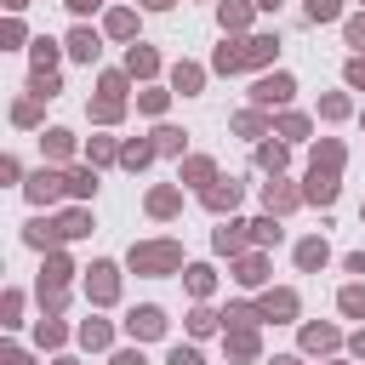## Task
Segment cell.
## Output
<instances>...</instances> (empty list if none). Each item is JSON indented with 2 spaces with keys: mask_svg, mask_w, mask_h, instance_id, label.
Instances as JSON below:
<instances>
[{
  "mask_svg": "<svg viewBox=\"0 0 365 365\" xmlns=\"http://www.w3.org/2000/svg\"><path fill=\"white\" fill-rule=\"evenodd\" d=\"M348 274H365V251H359V257H348Z\"/></svg>",
  "mask_w": 365,
  "mask_h": 365,
  "instance_id": "cell-46",
  "label": "cell"
},
{
  "mask_svg": "<svg viewBox=\"0 0 365 365\" xmlns=\"http://www.w3.org/2000/svg\"><path fill=\"white\" fill-rule=\"evenodd\" d=\"M257 6H268V11H274V6H279V0H257Z\"/></svg>",
  "mask_w": 365,
  "mask_h": 365,
  "instance_id": "cell-51",
  "label": "cell"
},
{
  "mask_svg": "<svg viewBox=\"0 0 365 365\" xmlns=\"http://www.w3.org/2000/svg\"><path fill=\"white\" fill-rule=\"evenodd\" d=\"M0 365H29V359H23L17 348H6V354H0Z\"/></svg>",
  "mask_w": 365,
  "mask_h": 365,
  "instance_id": "cell-44",
  "label": "cell"
},
{
  "mask_svg": "<svg viewBox=\"0 0 365 365\" xmlns=\"http://www.w3.org/2000/svg\"><path fill=\"white\" fill-rule=\"evenodd\" d=\"M302 200H319V205H325V200H336V182L314 171V177H308V188H302Z\"/></svg>",
  "mask_w": 365,
  "mask_h": 365,
  "instance_id": "cell-11",
  "label": "cell"
},
{
  "mask_svg": "<svg viewBox=\"0 0 365 365\" xmlns=\"http://www.w3.org/2000/svg\"><path fill=\"white\" fill-rule=\"evenodd\" d=\"M51 63H57V46L51 40H34V74H51Z\"/></svg>",
  "mask_w": 365,
  "mask_h": 365,
  "instance_id": "cell-21",
  "label": "cell"
},
{
  "mask_svg": "<svg viewBox=\"0 0 365 365\" xmlns=\"http://www.w3.org/2000/svg\"><path fill=\"white\" fill-rule=\"evenodd\" d=\"M188 331H194V336L217 331V314H211V308H194V314H188Z\"/></svg>",
  "mask_w": 365,
  "mask_h": 365,
  "instance_id": "cell-28",
  "label": "cell"
},
{
  "mask_svg": "<svg viewBox=\"0 0 365 365\" xmlns=\"http://www.w3.org/2000/svg\"><path fill=\"white\" fill-rule=\"evenodd\" d=\"M143 6H154V11H165V6H171V0H143Z\"/></svg>",
  "mask_w": 365,
  "mask_h": 365,
  "instance_id": "cell-48",
  "label": "cell"
},
{
  "mask_svg": "<svg viewBox=\"0 0 365 365\" xmlns=\"http://www.w3.org/2000/svg\"><path fill=\"white\" fill-rule=\"evenodd\" d=\"M86 291H91V302H114V291H120L114 262H91V268H86Z\"/></svg>",
  "mask_w": 365,
  "mask_h": 365,
  "instance_id": "cell-3",
  "label": "cell"
},
{
  "mask_svg": "<svg viewBox=\"0 0 365 365\" xmlns=\"http://www.w3.org/2000/svg\"><path fill=\"white\" fill-rule=\"evenodd\" d=\"M188 291L205 297V291H211V268H188Z\"/></svg>",
  "mask_w": 365,
  "mask_h": 365,
  "instance_id": "cell-34",
  "label": "cell"
},
{
  "mask_svg": "<svg viewBox=\"0 0 365 365\" xmlns=\"http://www.w3.org/2000/svg\"><path fill=\"white\" fill-rule=\"evenodd\" d=\"M40 143H46V154H51V160H68V148H74V137H68V131H46Z\"/></svg>",
  "mask_w": 365,
  "mask_h": 365,
  "instance_id": "cell-15",
  "label": "cell"
},
{
  "mask_svg": "<svg viewBox=\"0 0 365 365\" xmlns=\"http://www.w3.org/2000/svg\"><path fill=\"white\" fill-rule=\"evenodd\" d=\"M125 331H131V336H160V331H165V314H160V308H131Z\"/></svg>",
  "mask_w": 365,
  "mask_h": 365,
  "instance_id": "cell-5",
  "label": "cell"
},
{
  "mask_svg": "<svg viewBox=\"0 0 365 365\" xmlns=\"http://www.w3.org/2000/svg\"><path fill=\"white\" fill-rule=\"evenodd\" d=\"M297 262H302V268H319V262H325V240H302V245H297Z\"/></svg>",
  "mask_w": 365,
  "mask_h": 365,
  "instance_id": "cell-18",
  "label": "cell"
},
{
  "mask_svg": "<svg viewBox=\"0 0 365 365\" xmlns=\"http://www.w3.org/2000/svg\"><path fill=\"white\" fill-rule=\"evenodd\" d=\"M6 6H11V11H17V6H29V0H6Z\"/></svg>",
  "mask_w": 365,
  "mask_h": 365,
  "instance_id": "cell-52",
  "label": "cell"
},
{
  "mask_svg": "<svg viewBox=\"0 0 365 365\" xmlns=\"http://www.w3.org/2000/svg\"><path fill=\"white\" fill-rule=\"evenodd\" d=\"M274 365H302V359H291V354H279V359H274Z\"/></svg>",
  "mask_w": 365,
  "mask_h": 365,
  "instance_id": "cell-49",
  "label": "cell"
},
{
  "mask_svg": "<svg viewBox=\"0 0 365 365\" xmlns=\"http://www.w3.org/2000/svg\"><path fill=\"white\" fill-rule=\"evenodd\" d=\"M68 6H74V11H86V6H97V0H68Z\"/></svg>",
  "mask_w": 365,
  "mask_h": 365,
  "instance_id": "cell-50",
  "label": "cell"
},
{
  "mask_svg": "<svg viewBox=\"0 0 365 365\" xmlns=\"http://www.w3.org/2000/svg\"><path fill=\"white\" fill-rule=\"evenodd\" d=\"M40 342H63V325L57 319H40Z\"/></svg>",
  "mask_w": 365,
  "mask_h": 365,
  "instance_id": "cell-40",
  "label": "cell"
},
{
  "mask_svg": "<svg viewBox=\"0 0 365 365\" xmlns=\"http://www.w3.org/2000/svg\"><path fill=\"white\" fill-rule=\"evenodd\" d=\"M348 86H365V57H354V63H348Z\"/></svg>",
  "mask_w": 365,
  "mask_h": 365,
  "instance_id": "cell-42",
  "label": "cell"
},
{
  "mask_svg": "<svg viewBox=\"0 0 365 365\" xmlns=\"http://www.w3.org/2000/svg\"><path fill=\"white\" fill-rule=\"evenodd\" d=\"M257 160H262L268 171H279V165H285V148H274V143H268V148H257Z\"/></svg>",
  "mask_w": 365,
  "mask_h": 365,
  "instance_id": "cell-36",
  "label": "cell"
},
{
  "mask_svg": "<svg viewBox=\"0 0 365 365\" xmlns=\"http://www.w3.org/2000/svg\"><path fill=\"white\" fill-rule=\"evenodd\" d=\"M251 228H257V240H262V245H268V240H279V228H274V217H262V222H251Z\"/></svg>",
  "mask_w": 365,
  "mask_h": 365,
  "instance_id": "cell-39",
  "label": "cell"
},
{
  "mask_svg": "<svg viewBox=\"0 0 365 365\" xmlns=\"http://www.w3.org/2000/svg\"><path fill=\"white\" fill-rule=\"evenodd\" d=\"M91 114H97V120H120V97H108V91H103V97H97V108H91Z\"/></svg>",
  "mask_w": 365,
  "mask_h": 365,
  "instance_id": "cell-33",
  "label": "cell"
},
{
  "mask_svg": "<svg viewBox=\"0 0 365 365\" xmlns=\"http://www.w3.org/2000/svg\"><path fill=\"white\" fill-rule=\"evenodd\" d=\"M148 154H154V143H125V148H120V160H125L131 171H137V165H148Z\"/></svg>",
  "mask_w": 365,
  "mask_h": 365,
  "instance_id": "cell-22",
  "label": "cell"
},
{
  "mask_svg": "<svg viewBox=\"0 0 365 365\" xmlns=\"http://www.w3.org/2000/svg\"><path fill=\"white\" fill-rule=\"evenodd\" d=\"M342 314L365 319V291H359V285H348V291H342Z\"/></svg>",
  "mask_w": 365,
  "mask_h": 365,
  "instance_id": "cell-29",
  "label": "cell"
},
{
  "mask_svg": "<svg viewBox=\"0 0 365 365\" xmlns=\"http://www.w3.org/2000/svg\"><path fill=\"white\" fill-rule=\"evenodd\" d=\"M171 365H200V354L194 348H171Z\"/></svg>",
  "mask_w": 365,
  "mask_h": 365,
  "instance_id": "cell-43",
  "label": "cell"
},
{
  "mask_svg": "<svg viewBox=\"0 0 365 365\" xmlns=\"http://www.w3.org/2000/svg\"><path fill=\"white\" fill-rule=\"evenodd\" d=\"M262 274H268V268H262V257H245L234 279H240V285H262Z\"/></svg>",
  "mask_w": 365,
  "mask_h": 365,
  "instance_id": "cell-25",
  "label": "cell"
},
{
  "mask_svg": "<svg viewBox=\"0 0 365 365\" xmlns=\"http://www.w3.org/2000/svg\"><path fill=\"white\" fill-rule=\"evenodd\" d=\"M80 342H86V348H108V325H103V319H86V325H80Z\"/></svg>",
  "mask_w": 365,
  "mask_h": 365,
  "instance_id": "cell-19",
  "label": "cell"
},
{
  "mask_svg": "<svg viewBox=\"0 0 365 365\" xmlns=\"http://www.w3.org/2000/svg\"><path fill=\"white\" fill-rule=\"evenodd\" d=\"M160 68V57L148 51V46H131V57H125V74H154Z\"/></svg>",
  "mask_w": 365,
  "mask_h": 365,
  "instance_id": "cell-10",
  "label": "cell"
},
{
  "mask_svg": "<svg viewBox=\"0 0 365 365\" xmlns=\"http://www.w3.org/2000/svg\"><path fill=\"white\" fill-rule=\"evenodd\" d=\"M200 80H205V74H200L194 63H177V74H171V86H177V91H200Z\"/></svg>",
  "mask_w": 365,
  "mask_h": 365,
  "instance_id": "cell-14",
  "label": "cell"
},
{
  "mask_svg": "<svg viewBox=\"0 0 365 365\" xmlns=\"http://www.w3.org/2000/svg\"><path fill=\"white\" fill-rule=\"evenodd\" d=\"M68 194H80V200L97 194V177H91V171H68Z\"/></svg>",
  "mask_w": 365,
  "mask_h": 365,
  "instance_id": "cell-27",
  "label": "cell"
},
{
  "mask_svg": "<svg viewBox=\"0 0 365 365\" xmlns=\"http://www.w3.org/2000/svg\"><path fill=\"white\" fill-rule=\"evenodd\" d=\"M131 29H137V17H131V11H108V34H120V40H125Z\"/></svg>",
  "mask_w": 365,
  "mask_h": 365,
  "instance_id": "cell-30",
  "label": "cell"
},
{
  "mask_svg": "<svg viewBox=\"0 0 365 365\" xmlns=\"http://www.w3.org/2000/svg\"><path fill=\"white\" fill-rule=\"evenodd\" d=\"M348 46H365V17H354V23H348Z\"/></svg>",
  "mask_w": 365,
  "mask_h": 365,
  "instance_id": "cell-41",
  "label": "cell"
},
{
  "mask_svg": "<svg viewBox=\"0 0 365 365\" xmlns=\"http://www.w3.org/2000/svg\"><path fill=\"white\" fill-rule=\"evenodd\" d=\"M354 354H359V359H365V331H359V336H354Z\"/></svg>",
  "mask_w": 365,
  "mask_h": 365,
  "instance_id": "cell-47",
  "label": "cell"
},
{
  "mask_svg": "<svg viewBox=\"0 0 365 365\" xmlns=\"http://www.w3.org/2000/svg\"><path fill=\"white\" fill-rule=\"evenodd\" d=\"M257 314H268V319H291V314H297V297H291V291H274V297H262Z\"/></svg>",
  "mask_w": 365,
  "mask_h": 365,
  "instance_id": "cell-9",
  "label": "cell"
},
{
  "mask_svg": "<svg viewBox=\"0 0 365 365\" xmlns=\"http://www.w3.org/2000/svg\"><path fill=\"white\" fill-rule=\"evenodd\" d=\"M57 228H63V240H80V234H91V217H86V211H68Z\"/></svg>",
  "mask_w": 365,
  "mask_h": 365,
  "instance_id": "cell-17",
  "label": "cell"
},
{
  "mask_svg": "<svg viewBox=\"0 0 365 365\" xmlns=\"http://www.w3.org/2000/svg\"><path fill=\"white\" fill-rule=\"evenodd\" d=\"M262 200H268V211H291V205H297V194H291L285 182H268V194H262Z\"/></svg>",
  "mask_w": 365,
  "mask_h": 365,
  "instance_id": "cell-16",
  "label": "cell"
},
{
  "mask_svg": "<svg viewBox=\"0 0 365 365\" xmlns=\"http://www.w3.org/2000/svg\"><path fill=\"white\" fill-rule=\"evenodd\" d=\"M154 148H160V154H177V148H182V131L160 125V131H154Z\"/></svg>",
  "mask_w": 365,
  "mask_h": 365,
  "instance_id": "cell-26",
  "label": "cell"
},
{
  "mask_svg": "<svg viewBox=\"0 0 365 365\" xmlns=\"http://www.w3.org/2000/svg\"><path fill=\"white\" fill-rule=\"evenodd\" d=\"M63 188H68V177H57V171H34V177H29V200H34V205L57 200Z\"/></svg>",
  "mask_w": 365,
  "mask_h": 365,
  "instance_id": "cell-4",
  "label": "cell"
},
{
  "mask_svg": "<svg viewBox=\"0 0 365 365\" xmlns=\"http://www.w3.org/2000/svg\"><path fill=\"white\" fill-rule=\"evenodd\" d=\"M274 51V40H245V46H222L217 51V68L222 74H234V68H245V63H262Z\"/></svg>",
  "mask_w": 365,
  "mask_h": 365,
  "instance_id": "cell-2",
  "label": "cell"
},
{
  "mask_svg": "<svg viewBox=\"0 0 365 365\" xmlns=\"http://www.w3.org/2000/svg\"><path fill=\"white\" fill-rule=\"evenodd\" d=\"M245 17H251V11H245V6H240V0H228V6H222V29H240V23H245Z\"/></svg>",
  "mask_w": 365,
  "mask_h": 365,
  "instance_id": "cell-32",
  "label": "cell"
},
{
  "mask_svg": "<svg viewBox=\"0 0 365 365\" xmlns=\"http://www.w3.org/2000/svg\"><path fill=\"white\" fill-rule=\"evenodd\" d=\"M228 354H234V359H251V354H257V336H251V325H240V331H234Z\"/></svg>",
  "mask_w": 365,
  "mask_h": 365,
  "instance_id": "cell-20",
  "label": "cell"
},
{
  "mask_svg": "<svg viewBox=\"0 0 365 365\" xmlns=\"http://www.w3.org/2000/svg\"><path fill=\"white\" fill-rule=\"evenodd\" d=\"M182 177H188V182H205V177H211V160H188V171H182Z\"/></svg>",
  "mask_w": 365,
  "mask_h": 365,
  "instance_id": "cell-38",
  "label": "cell"
},
{
  "mask_svg": "<svg viewBox=\"0 0 365 365\" xmlns=\"http://www.w3.org/2000/svg\"><path fill=\"white\" fill-rule=\"evenodd\" d=\"M251 97H257V103H285V97H291V74H268Z\"/></svg>",
  "mask_w": 365,
  "mask_h": 365,
  "instance_id": "cell-6",
  "label": "cell"
},
{
  "mask_svg": "<svg viewBox=\"0 0 365 365\" xmlns=\"http://www.w3.org/2000/svg\"><path fill=\"white\" fill-rule=\"evenodd\" d=\"M131 268H137V274H171V268H182V251H177L171 240H154V245H131Z\"/></svg>",
  "mask_w": 365,
  "mask_h": 365,
  "instance_id": "cell-1",
  "label": "cell"
},
{
  "mask_svg": "<svg viewBox=\"0 0 365 365\" xmlns=\"http://www.w3.org/2000/svg\"><path fill=\"white\" fill-rule=\"evenodd\" d=\"M57 365H74V359H57Z\"/></svg>",
  "mask_w": 365,
  "mask_h": 365,
  "instance_id": "cell-53",
  "label": "cell"
},
{
  "mask_svg": "<svg viewBox=\"0 0 365 365\" xmlns=\"http://www.w3.org/2000/svg\"><path fill=\"white\" fill-rule=\"evenodd\" d=\"M148 211H154V217H171V211H177V194H171V188H154V194H148Z\"/></svg>",
  "mask_w": 365,
  "mask_h": 365,
  "instance_id": "cell-23",
  "label": "cell"
},
{
  "mask_svg": "<svg viewBox=\"0 0 365 365\" xmlns=\"http://www.w3.org/2000/svg\"><path fill=\"white\" fill-rule=\"evenodd\" d=\"M245 222H228V228H217V251H240L245 245V234H240Z\"/></svg>",
  "mask_w": 365,
  "mask_h": 365,
  "instance_id": "cell-24",
  "label": "cell"
},
{
  "mask_svg": "<svg viewBox=\"0 0 365 365\" xmlns=\"http://www.w3.org/2000/svg\"><path fill=\"white\" fill-rule=\"evenodd\" d=\"M302 348H314V354H319V348H336V331H331V325H308V331H302Z\"/></svg>",
  "mask_w": 365,
  "mask_h": 365,
  "instance_id": "cell-13",
  "label": "cell"
},
{
  "mask_svg": "<svg viewBox=\"0 0 365 365\" xmlns=\"http://www.w3.org/2000/svg\"><path fill=\"white\" fill-rule=\"evenodd\" d=\"M57 240H63V228H57V222H29V245H40V251H46V245H57Z\"/></svg>",
  "mask_w": 365,
  "mask_h": 365,
  "instance_id": "cell-12",
  "label": "cell"
},
{
  "mask_svg": "<svg viewBox=\"0 0 365 365\" xmlns=\"http://www.w3.org/2000/svg\"><path fill=\"white\" fill-rule=\"evenodd\" d=\"M114 365H143V354H131V348H125V354H114Z\"/></svg>",
  "mask_w": 365,
  "mask_h": 365,
  "instance_id": "cell-45",
  "label": "cell"
},
{
  "mask_svg": "<svg viewBox=\"0 0 365 365\" xmlns=\"http://www.w3.org/2000/svg\"><path fill=\"white\" fill-rule=\"evenodd\" d=\"M205 205H211V211H234V205H240V182H217V188H205Z\"/></svg>",
  "mask_w": 365,
  "mask_h": 365,
  "instance_id": "cell-8",
  "label": "cell"
},
{
  "mask_svg": "<svg viewBox=\"0 0 365 365\" xmlns=\"http://www.w3.org/2000/svg\"><path fill=\"white\" fill-rule=\"evenodd\" d=\"M68 51H74L80 63H97V51H103V46H97V34H91V29H74V34H68Z\"/></svg>",
  "mask_w": 365,
  "mask_h": 365,
  "instance_id": "cell-7",
  "label": "cell"
},
{
  "mask_svg": "<svg viewBox=\"0 0 365 365\" xmlns=\"http://www.w3.org/2000/svg\"><path fill=\"white\" fill-rule=\"evenodd\" d=\"M11 120H17V125H34V120H40V108H34V97H29V103H17V108H11Z\"/></svg>",
  "mask_w": 365,
  "mask_h": 365,
  "instance_id": "cell-35",
  "label": "cell"
},
{
  "mask_svg": "<svg viewBox=\"0 0 365 365\" xmlns=\"http://www.w3.org/2000/svg\"><path fill=\"white\" fill-rule=\"evenodd\" d=\"M336 11H342V6H336V0H308V17H314V23H331V17H336Z\"/></svg>",
  "mask_w": 365,
  "mask_h": 365,
  "instance_id": "cell-31",
  "label": "cell"
},
{
  "mask_svg": "<svg viewBox=\"0 0 365 365\" xmlns=\"http://www.w3.org/2000/svg\"><path fill=\"white\" fill-rule=\"evenodd\" d=\"M279 131H285V137H302V131H308V120H302V114H285V120H279Z\"/></svg>",
  "mask_w": 365,
  "mask_h": 365,
  "instance_id": "cell-37",
  "label": "cell"
}]
</instances>
